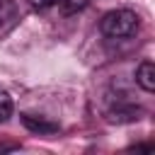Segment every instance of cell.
Returning <instances> with one entry per match:
<instances>
[{
    "instance_id": "obj_1",
    "label": "cell",
    "mask_w": 155,
    "mask_h": 155,
    "mask_svg": "<svg viewBox=\"0 0 155 155\" xmlns=\"http://www.w3.org/2000/svg\"><path fill=\"white\" fill-rule=\"evenodd\" d=\"M99 29L109 39H126L138 31V15L131 10H111L102 17Z\"/></svg>"
},
{
    "instance_id": "obj_2",
    "label": "cell",
    "mask_w": 155,
    "mask_h": 155,
    "mask_svg": "<svg viewBox=\"0 0 155 155\" xmlns=\"http://www.w3.org/2000/svg\"><path fill=\"white\" fill-rule=\"evenodd\" d=\"M19 119H22L24 128L31 131V133H36V136H53V133H58V124H53V121H48V119H44V116L22 114Z\"/></svg>"
},
{
    "instance_id": "obj_3",
    "label": "cell",
    "mask_w": 155,
    "mask_h": 155,
    "mask_svg": "<svg viewBox=\"0 0 155 155\" xmlns=\"http://www.w3.org/2000/svg\"><path fill=\"white\" fill-rule=\"evenodd\" d=\"M136 82L145 92H155V65L153 61H143L136 70Z\"/></svg>"
},
{
    "instance_id": "obj_4",
    "label": "cell",
    "mask_w": 155,
    "mask_h": 155,
    "mask_svg": "<svg viewBox=\"0 0 155 155\" xmlns=\"http://www.w3.org/2000/svg\"><path fill=\"white\" fill-rule=\"evenodd\" d=\"M19 22V10L12 0H0V31H10Z\"/></svg>"
},
{
    "instance_id": "obj_5",
    "label": "cell",
    "mask_w": 155,
    "mask_h": 155,
    "mask_svg": "<svg viewBox=\"0 0 155 155\" xmlns=\"http://www.w3.org/2000/svg\"><path fill=\"white\" fill-rule=\"evenodd\" d=\"M140 114H143L140 107H133V104H116V107L109 111V121L126 124V121H136V119H140Z\"/></svg>"
},
{
    "instance_id": "obj_6",
    "label": "cell",
    "mask_w": 155,
    "mask_h": 155,
    "mask_svg": "<svg viewBox=\"0 0 155 155\" xmlns=\"http://www.w3.org/2000/svg\"><path fill=\"white\" fill-rule=\"evenodd\" d=\"M53 2L58 5V10L63 15H75V12H80L90 5V0H53Z\"/></svg>"
},
{
    "instance_id": "obj_7",
    "label": "cell",
    "mask_w": 155,
    "mask_h": 155,
    "mask_svg": "<svg viewBox=\"0 0 155 155\" xmlns=\"http://www.w3.org/2000/svg\"><path fill=\"white\" fill-rule=\"evenodd\" d=\"M12 109H15V107H12V97L0 90V124H5V121L12 116Z\"/></svg>"
},
{
    "instance_id": "obj_8",
    "label": "cell",
    "mask_w": 155,
    "mask_h": 155,
    "mask_svg": "<svg viewBox=\"0 0 155 155\" xmlns=\"http://www.w3.org/2000/svg\"><path fill=\"white\" fill-rule=\"evenodd\" d=\"M29 2H31V7H34V10H39V12H44L46 7H51V5H53V0H29Z\"/></svg>"
},
{
    "instance_id": "obj_9",
    "label": "cell",
    "mask_w": 155,
    "mask_h": 155,
    "mask_svg": "<svg viewBox=\"0 0 155 155\" xmlns=\"http://www.w3.org/2000/svg\"><path fill=\"white\" fill-rule=\"evenodd\" d=\"M15 150H19L17 143H0V153H15Z\"/></svg>"
}]
</instances>
